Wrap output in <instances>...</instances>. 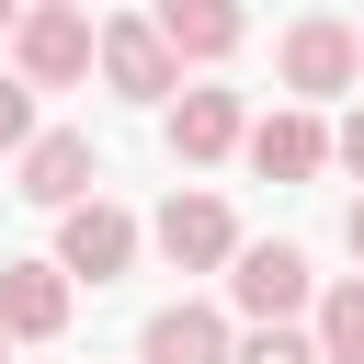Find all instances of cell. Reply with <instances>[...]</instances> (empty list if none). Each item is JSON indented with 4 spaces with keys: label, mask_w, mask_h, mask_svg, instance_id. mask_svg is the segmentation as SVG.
Returning a JSON list of instances; mask_svg holds the SVG:
<instances>
[{
    "label": "cell",
    "mask_w": 364,
    "mask_h": 364,
    "mask_svg": "<svg viewBox=\"0 0 364 364\" xmlns=\"http://www.w3.org/2000/svg\"><path fill=\"white\" fill-rule=\"evenodd\" d=\"M0 148H34V91L0 80Z\"/></svg>",
    "instance_id": "15"
},
{
    "label": "cell",
    "mask_w": 364,
    "mask_h": 364,
    "mask_svg": "<svg viewBox=\"0 0 364 364\" xmlns=\"http://www.w3.org/2000/svg\"><path fill=\"white\" fill-rule=\"evenodd\" d=\"M228 364H318V341L307 330H250V341H228Z\"/></svg>",
    "instance_id": "14"
},
{
    "label": "cell",
    "mask_w": 364,
    "mask_h": 364,
    "mask_svg": "<svg viewBox=\"0 0 364 364\" xmlns=\"http://www.w3.org/2000/svg\"><path fill=\"white\" fill-rule=\"evenodd\" d=\"M68 330V273L57 262H0V341H57Z\"/></svg>",
    "instance_id": "7"
},
{
    "label": "cell",
    "mask_w": 364,
    "mask_h": 364,
    "mask_svg": "<svg viewBox=\"0 0 364 364\" xmlns=\"http://www.w3.org/2000/svg\"><path fill=\"white\" fill-rule=\"evenodd\" d=\"M239 148H250V171H262V182H307V171L330 159V125H318V114H262Z\"/></svg>",
    "instance_id": "9"
},
{
    "label": "cell",
    "mask_w": 364,
    "mask_h": 364,
    "mask_svg": "<svg viewBox=\"0 0 364 364\" xmlns=\"http://www.w3.org/2000/svg\"><path fill=\"white\" fill-rule=\"evenodd\" d=\"M148 34H159L171 57H228V46H239V11H228V0H159Z\"/></svg>",
    "instance_id": "12"
},
{
    "label": "cell",
    "mask_w": 364,
    "mask_h": 364,
    "mask_svg": "<svg viewBox=\"0 0 364 364\" xmlns=\"http://www.w3.org/2000/svg\"><path fill=\"white\" fill-rule=\"evenodd\" d=\"M125 262H136V216H125V205L91 193V205L57 216V273H68V284H114Z\"/></svg>",
    "instance_id": "2"
},
{
    "label": "cell",
    "mask_w": 364,
    "mask_h": 364,
    "mask_svg": "<svg viewBox=\"0 0 364 364\" xmlns=\"http://www.w3.org/2000/svg\"><path fill=\"white\" fill-rule=\"evenodd\" d=\"M330 148H341V159L364 171V114H341V136H330Z\"/></svg>",
    "instance_id": "16"
},
{
    "label": "cell",
    "mask_w": 364,
    "mask_h": 364,
    "mask_svg": "<svg viewBox=\"0 0 364 364\" xmlns=\"http://www.w3.org/2000/svg\"><path fill=\"white\" fill-rule=\"evenodd\" d=\"M136 364H228V318L182 296V307H159V318L136 330Z\"/></svg>",
    "instance_id": "10"
},
{
    "label": "cell",
    "mask_w": 364,
    "mask_h": 364,
    "mask_svg": "<svg viewBox=\"0 0 364 364\" xmlns=\"http://www.w3.org/2000/svg\"><path fill=\"white\" fill-rule=\"evenodd\" d=\"M228 296H239L262 330H284V318L307 307V250H296V239H250V250H239V273H228Z\"/></svg>",
    "instance_id": "4"
},
{
    "label": "cell",
    "mask_w": 364,
    "mask_h": 364,
    "mask_svg": "<svg viewBox=\"0 0 364 364\" xmlns=\"http://www.w3.org/2000/svg\"><path fill=\"white\" fill-rule=\"evenodd\" d=\"M11 57H23V91H68L91 68V11H23L11 23Z\"/></svg>",
    "instance_id": "3"
},
{
    "label": "cell",
    "mask_w": 364,
    "mask_h": 364,
    "mask_svg": "<svg viewBox=\"0 0 364 364\" xmlns=\"http://www.w3.org/2000/svg\"><path fill=\"white\" fill-rule=\"evenodd\" d=\"M353 80H364V34H353V23H330V11L284 23V91L330 102V91H353Z\"/></svg>",
    "instance_id": "1"
},
{
    "label": "cell",
    "mask_w": 364,
    "mask_h": 364,
    "mask_svg": "<svg viewBox=\"0 0 364 364\" xmlns=\"http://www.w3.org/2000/svg\"><path fill=\"white\" fill-rule=\"evenodd\" d=\"M341 239H353V262H364V193H353V216H341Z\"/></svg>",
    "instance_id": "17"
},
{
    "label": "cell",
    "mask_w": 364,
    "mask_h": 364,
    "mask_svg": "<svg viewBox=\"0 0 364 364\" xmlns=\"http://www.w3.org/2000/svg\"><path fill=\"white\" fill-rule=\"evenodd\" d=\"M148 239H159V250H171L182 273H205V262H239V216H228L216 193H171Z\"/></svg>",
    "instance_id": "6"
},
{
    "label": "cell",
    "mask_w": 364,
    "mask_h": 364,
    "mask_svg": "<svg viewBox=\"0 0 364 364\" xmlns=\"http://www.w3.org/2000/svg\"><path fill=\"white\" fill-rule=\"evenodd\" d=\"M91 182H102V148H91L80 125H57V136H34V148H23V193H34V205H57V216H68V205H91Z\"/></svg>",
    "instance_id": "5"
},
{
    "label": "cell",
    "mask_w": 364,
    "mask_h": 364,
    "mask_svg": "<svg viewBox=\"0 0 364 364\" xmlns=\"http://www.w3.org/2000/svg\"><path fill=\"white\" fill-rule=\"evenodd\" d=\"M11 23H23V11H11V0H0V34H11Z\"/></svg>",
    "instance_id": "18"
},
{
    "label": "cell",
    "mask_w": 364,
    "mask_h": 364,
    "mask_svg": "<svg viewBox=\"0 0 364 364\" xmlns=\"http://www.w3.org/2000/svg\"><path fill=\"white\" fill-rule=\"evenodd\" d=\"M250 125H239V91H182L171 102V159H228Z\"/></svg>",
    "instance_id": "11"
},
{
    "label": "cell",
    "mask_w": 364,
    "mask_h": 364,
    "mask_svg": "<svg viewBox=\"0 0 364 364\" xmlns=\"http://www.w3.org/2000/svg\"><path fill=\"white\" fill-rule=\"evenodd\" d=\"M307 341H318V364H364V273L318 296V330Z\"/></svg>",
    "instance_id": "13"
},
{
    "label": "cell",
    "mask_w": 364,
    "mask_h": 364,
    "mask_svg": "<svg viewBox=\"0 0 364 364\" xmlns=\"http://www.w3.org/2000/svg\"><path fill=\"white\" fill-rule=\"evenodd\" d=\"M91 57H102V80H114L125 102H159V91H171V46H159L148 23H91Z\"/></svg>",
    "instance_id": "8"
}]
</instances>
